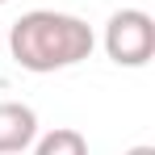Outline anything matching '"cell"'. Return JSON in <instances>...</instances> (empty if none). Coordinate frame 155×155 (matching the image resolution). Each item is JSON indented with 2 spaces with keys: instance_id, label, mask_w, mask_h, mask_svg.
<instances>
[{
  "instance_id": "6",
  "label": "cell",
  "mask_w": 155,
  "mask_h": 155,
  "mask_svg": "<svg viewBox=\"0 0 155 155\" xmlns=\"http://www.w3.org/2000/svg\"><path fill=\"white\" fill-rule=\"evenodd\" d=\"M0 4H4V0H0Z\"/></svg>"
},
{
  "instance_id": "3",
  "label": "cell",
  "mask_w": 155,
  "mask_h": 155,
  "mask_svg": "<svg viewBox=\"0 0 155 155\" xmlns=\"http://www.w3.org/2000/svg\"><path fill=\"white\" fill-rule=\"evenodd\" d=\"M38 138V113L25 101H0V155H21Z\"/></svg>"
},
{
  "instance_id": "2",
  "label": "cell",
  "mask_w": 155,
  "mask_h": 155,
  "mask_svg": "<svg viewBox=\"0 0 155 155\" xmlns=\"http://www.w3.org/2000/svg\"><path fill=\"white\" fill-rule=\"evenodd\" d=\"M105 54L117 67H147L155 54V21L147 8H117L105 21Z\"/></svg>"
},
{
  "instance_id": "4",
  "label": "cell",
  "mask_w": 155,
  "mask_h": 155,
  "mask_svg": "<svg viewBox=\"0 0 155 155\" xmlns=\"http://www.w3.org/2000/svg\"><path fill=\"white\" fill-rule=\"evenodd\" d=\"M34 155H88V138L71 126H54L51 134L34 138Z\"/></svg>"
},
{
  "instance_id": "5",
  "label": "cell",
  "mask_w": 155,
  "mask_h": 155,
  "mask_svg": "<svg viewBox=\"0 0 155 155\" xmlns=\"http://www.w3.org/2000/svg\"><path fill=\"white\" fill-rule=\"evenodd\" d=\"M126 155H155V147H147V143H138V147H130Z\"/></svg>"
},
{
  "instance_id": "1",
  "label": "cell",
  "mask_w": 155,
  "mask_h": 155,
  "mask_svg": "<svg viewBox=\"0 0 155 155\" xmlns=\"http://www.w3.org/2000/svg\"><path fill=\"white\" fill-rule=\"evenodd\" d=\"M92 46H97L92 25L71 13H54V8H29L8 29V51L17 59V67H25L34 76L76 67L92 54Z\"/></svg>"
}]
</instances>
